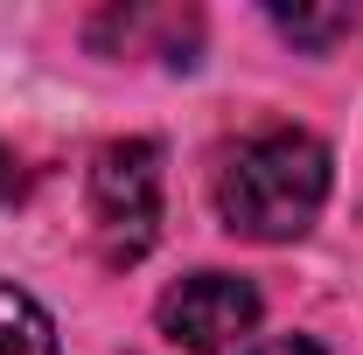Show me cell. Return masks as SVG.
<instances>
[{
    "label": "cell",
    "mask_w": 363,
    "mask_h": 355,
    "mask_svg": "<svg viewBox=\"0 0 363 355\" xmlns=\"http://www.w3.org/2000/svg\"><path fill=\"white\" fill-rule=\"evenodd\" d=\"M0 355H56L49 313L28 293H14V286H0Z\"/></svg>",
    "instance_id": "4"
},
{
    "label": "cell",
    "mask_w": 363,
    "mask_h": 355,
    "mask_svg": "<svg viewBox=\"0 0 363 355\" xmlns=\"http://www.w3.org/2000/svg\"><path fill=\"white\" fill-rule=\"evenodd\" d=\"M272 28L294 35V42H308V49H328L335 35L357 28V14L350 7H328V14H315V7H272Z\"/></svg>",
    "instance_id": "5"
},
{
    "label": "cell",
    "mask_w": 363,
    "mask_h": 355,
    "mask_svg": "<svg viewBox=\"0 0 363 355\" xmlns=\"http://www.w3.org/2000/svg\"><path fill=\"white\" fill-rule=\"evenodd\" d=\"M259 327V286L230 272H196L161 293V334L189 355H224Z\"/></svg>",
    "instance_id": "3"
},
{
    "label": "cell",
    "mask_w": 363,
    "mask_h": 355,
    "mask_svg": "<svg viewBox=\"0 0 363 355\" xmlns=\"http://www.w3.org/2000/svg\"><path fill=\"white\" fill-rule=\"evenodd\" d=\"M328 202V146L301 126H266L238 139L217 168V216L238 237L286 244L321 216Z\"/></svg>",
    "instance_id": "1"
},
{
    "label": "cell",
    "mask_w": 363,
    "mask_h": 355,
    "mask_svg": "<svg viewBox=\"0 0 363 355\" xmlns=\"http://www.w3.org/2000/svg\"><path fill=\"white\" fill-rule=\"evenodd\" d=\"M0 188H7V161H0Z\"/></svg>",
    "instance_id": "7"
},
{
    "label": "cell",
    "mask_w": 363,
    "mask_h": 355,
    "mask_svg": "<svg viewBox=\"0 0 363 355\" xmlns=\"http://www.w3.org/2000/svg\"><path fill=\"white\" fill-rule=\"evenodd\" d=\"M91 237L105 265H140L161 237V146L154 139H112L91 161Z\"/></svg>",
    "instance_id": "2"
},
{
    "label": "cell",
    "mask_w": 363,
    "mask_h": 355,
    "mask_svg": "<svg viewBox=\"0 0 363 355\" xmlns=\"http://www.w3.org/2000/svg\"><path fill=\"white\" fill-rule=\"evenodd\" d=\"M252 355H328V349L301 342V334H286V342H266V349H252Z\"/></svg>",
    "instance_id": "6"
}]
</instances>
